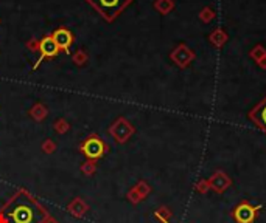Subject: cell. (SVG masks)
Masks as SVG:
<instances>
[{"label":"cell","mask_w":266,"mask_h":223,"mask_svg":"<svg viewBox=\"0 0 266 223\" xmlns=\"http://www.w3.org/2000/svg\"><path fill=\"white\" fill-rule=\"evenodd\" d=\"M51 37H53L55 44L61 51H64V53L70 51V47L73 44V34L68 28H64V27L56 28L53 33H51Z\"/></svg>","instance_id":"8fae6325"},{"label":"cell","mask_w":266,"mask_h":223,"mask_svg":"<svg viewBox=\"0 0 266 223\" xmlns=\"http://www.w3.org/2000/svg\"><path fill=\"white\" fill-rule=\"evenodd\" d=\"M106 22H114L134 0H86Z\"/></svg>","instance_id":"7a4b0ae2"},{"label":"cell","mask_w":266,"mask_h":223,"mask_svg":"<svg viewBox=\"0 0 266 223\" xmlns=\"http://www.w3.org/2000/svg\"><path fill=\"white\" fill-rule=\"evenodd\" d=\"M97 169H98V163L93 161V160H86L80 166L81 174L86 175V177H93L97 174Z\"/></svg>","instance_id":"2e32d148"},{"label":"cell","mask_w":266,"mask_h":223,"mask_svg":"<svg viewBox=\"0 0 266 223\" xmlns=\"http://www.w3.org/2000/svg\"><path fill=\"white\" fill-rule=\"evenodd\" d=\"M247 118L257 129H260L266 135V96L247 113Z\"/></svg>","instance_id":"30bf717a"},{"label":"cell","mask_w":266,"mask_h":223,"mask_svg":"<svg viewBox=\"0 0 266 223\" xmlns=\"http://www.w3.org/2000/svg\"><path fill=\"white\" fill-rule=\"evenodd\" d=\"M56 148H58L56 143L53 140H50V138L44 140V141H42V144H41L42 152L47 153V155H51V153H55L56 152Z\"/></svg>","instance_id":"7402d4cb"},{"label":"cell","mask_w":266,"mask_h":223,"mask_svg":"<svg viewBox=\"0 0 266 223\" xmlns=\"http://www.w3.org/2000/svg\"><path fill=\"white\" fill-rule=\"evenodd\" d=\"M171 217H173V212L168 206H160L154 211V219H157L160 223H170Z\"/></svg>","instance_id":"e0dca14e"},{"label":"cell","mask_w":266,"mask_h":223,"mask_svg":"<svg viewBox=\"0 0 266 223\" xmlns=\"http://www.w3.org/2000/svg\"><path fill=\"white\" fill-rule=\"evenodd\" d=\"M151 194V186L148 182H145V180H140V182H137L130 191L126 192V199L130 203L133 204H139L140 202H143L147 197Z\"/></svg>","instance_id":"ba28073f"},{"label":"cell","mask_w":266,"mask_h":223,"mask_svg":"<svg viewBox=\"0 0 266 223\" xmlns=\"http://www.w3.org/2000/svg\"><path fill=\"white\" fill-rule=\"evenodd\" d=\"M215 17H217V13L212 6H204L202 10L200 11V20L204 22V23H210L213 19H215Z\"/></svg>","instance_id":"d6986e66"},{"label":"cell","mask_w":266,"mask_h":223,"mask_svg":"<svg viewBox=\"0 0 266 223\" xmlns=\"http://www.w3.org/2000/svg\"><path fill=\"white\" fill-rule=\"evenodd\" d=\"M109 135L112 136L114 141L118 144H125L131 140V136L135 133V127L131 124L130 119L125 116H118L109 127Z\"/></svg>","instance_id":"277c9868"},{"label":"cell","mask_w":266,"mask_h":223,"mask_svg":"<svg viewBox=\"0 0 266 223\" xmlns=\"http://www.w3.org/2000/svg\"><path fill=\"white\" fill-rule=\"evenodd\" d=\"M262 209V204H252L251 202L243 200L232 209V219L237 223H254L259 217V212Z\"/></svg>","instance_id":"5b68a950"},{"label":"cell","mask_w":266,"mask_h":223,"mask_svg":"<svg viewBox=\"0 0 266 223\" xmlns=\"http://www.w3.org/2000/svg\"><path fill=\"white\" fill-rule=\"evenodd\" d=\"M53 129H55V132H56V133L64 135V133H67L68 130H70V124H68L67 119L59 118V119H56V121L53 123Z\"/></svg>","instance_id":"44dd1931"},{"label":"cell","mask_w":266,"mask_h":223,"mask_svg":"<svg viewBox=\"0 0 266 223\" xmlns=\"http://www.w3.org/2000/svg\"><path fill=\"white\" fill-rule=\"evenodd\" d=\"M80 152L86 157V160H93L98 161L100 158H103L109 152V146L108 143L100 138V135L97 133H90L88 138H84L80 143Z\"/></svg>","instance_id":"3957f363"},{"label":"cell","mask_w":266,"mask_h":223,"mask_svg":"<svg viewBox=\"0 0 266 223\" xmlns=\"http://www.w3.org/2000/svg\"><path fill=\"white\" fill-rule=\"evenodd\" d=\"M59 51H61V50H59L58 45L55 44V40H53V37H51V34H47V36L39 39V59L36 61V64L33 65V70H38L44 59L56 57L59 55Z\"/></svg>","instance_id":"52a82bcc"},{"label":"cell","mask_w":266,"mask_h":223,"mask_svg":"<svg viewBox=\"0 0 266 223\" xmlns=\"http://www.w3.org/2000/svg\"><path fill=\"white\" fill-rule=\"evenodd\" d=\"M28 115L34 119V121L42 123L48 115V109L45 107V104H42V102H36V104L28 110Z\"/></svg>","instance_id":"5bb4252c"},{"label":"cell","mask_w":266,"mask_h":223,"mask_svg":"<svg viewBox=\"0 0 266 223\" xmlns=\"http://www.w3.org/2000/svg\"><path fill=\"white\" fill-rule=\"evenodd\" d=\"M72 61L76 67H83L89 62V55L84 48H80L78 51H75V55L72 56Z\"/></svg>","instance_id":"ac0fdd59"},{"label":"cell","mask_w":266,"mask_h":223,"mask_svg":"<svg viewBox=\"0 0 266 223\" xmlns=\"http://www.w3.org/2000/svg\"><path fill=\"white\" fill-rule=\"evenodd\" d=\"M207 182H209L210 189L217 194L226 192L229 187L232 186V180H230V177L224 172V170H217V172H213L210 175V178H207Z\"/></svg>","instance_id":"9c48e42d"},{"label":"cell","mask_w":266,"mask_h":223,"mask_svg":"<svg viewBox=\"0 0 266 223\" xmlns=\"http://www.w3.org/2000/svg\"><path fill=\"white\" fill-rule=\"evenodd\" d=\"M89 204L86 203L81 197H76V199H73L70 203L67 204V212L70 214V216L76 217V219H83L88 216L89 212Z\"/></svg>","instance_id":"7c38bea8"},{"label":"cell","mask_w":266,"mask_h":223,"mask_svg":"<svg viewBox=\"0 0 266 223\" xmlns=\"http://www.w3.org/2000/svg\"><path fill=\"white\" fill-rule=\"evenodd\" d=\"M265 56H266V48L262 44L255 45V47H252L249 50V57L252 59V61H255V62H259L260 59H263Z\"/></svg>","instance_id":"ffe728a7"},{"label":"cell","mask_w":266,"mask_h":223,"mask_svg":"<svg viewBox=\"0 0 266 223\" xmlns=\"http://www.w3.org/2000/svg\"><path fill=\"white\" fill-rule=\"evenodd\" d=\"M229 36H227V33L224 31V28H215L210 34H209V42L210 44L215 47V48H222L226 45V42H227Z\"/></svg>","instance_id":"4fadbf2b"},{"label":"cell","mask_w":266,"mask_h":223,"mask_svg":"<svg viewBox=\"0 0 266 223\" xmlns=\"http://www.w3.org/2000/svg\"><path fill=\"white\" fill-rule=\"evenodd\" d=\"M0 211L6 223H47L51 216L36 197L25 189H19L11 195Z\"/></svg>","instance_id":"6da1fadb"},{"label":"cell","mask_w":266,"mask_h":223,"mask_svg":"<svg viewBox=\"0 0 266 223\" xmlns=\"http://www.w3.org/2000/svg\"><path fill=\"white\" fill-rule=\"evenodd\" d=\"M257 64H259V67H260V68H263V70H266V56H265L263 59H260V61L257 62Z\"/></svg>","instance_id":"d4e9b609"},{"label":"cell","mask_w":266,"mask_h":223,"mask_svg":"<svg viewBox=\"0 0 266 223\" xmlns=\"http://www.w3.org/2000/svg\"><path fill=\"white\" fill-rule=\"evenodd\" d=\"M25 47H27V50H30L31 53H38L39 51V39L38 37L28 39L27 42H25Z\"/></svg>","instance_id":"cb8c5ba5"},{"label":"cell","mask_w":266,"mask_h":223,"mask_svg":"<svg viewBox=\"0 0 266 223\" xmlns=\"http://www.w3.org/2000/svg\"><path fill=\"white\" fill-rule=\"evenodd\" d=\"M170 59L179 68H187V67H190V64L196 59V55L187 44H179V45H176L173 50H171Z\"/></svg>","instance_id":"8992f818"},{"label":"cell","mask_w":266,"mask_h":223,"mask_svg":"<svg viewBox=\"0 0 266 223\" xmlns=\"http://www.w3.org/2000/svg\"><path fill=\"white\" fill-rule=\"evenodd\" d=\"M153 6L159 14L167 16V14H170L171 11L175 10L176 3H175V0H154Z\"/></svg>","instance_id":"9a60e30c"},{"label":"cell","mask_w":266,"mask_h":223,"mask_svg":"<svg viewBox=\"0 0 266 223\" xmlns=\"http://www.w3.org/2000/svg\"><path fill=\"white\" fill-rule=\"evenodd\" d=\"M195 191L198 192V194H207L209 191H210V186H209V182L205 178H202V180H198L196 182V185H195Z\"/></svg>","instance_id":"603a6c76"}]
</instances>
